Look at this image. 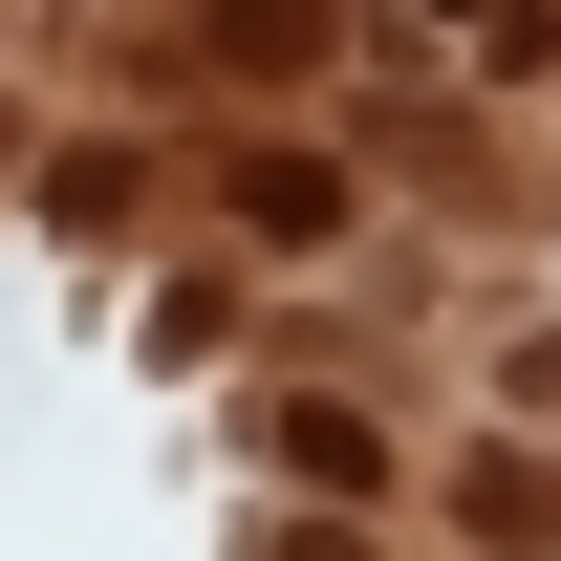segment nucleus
<instances>
[{
    "label": "nucleus",
    "instance_id": "obj_1",
    "mask_svg": "<svg viewBox=\"0 0 561 561\" xmlns=\"http://www.w3.org/2000/svg\"><path fill=\"white\" fill-rule=\"evenodd\" d=\"M238 216L302 260V238H346V173H324V151H260V173H238Z\"/></svg>",
    "mask_w": 561,
    "mask_h": 561
}]
</instances>
